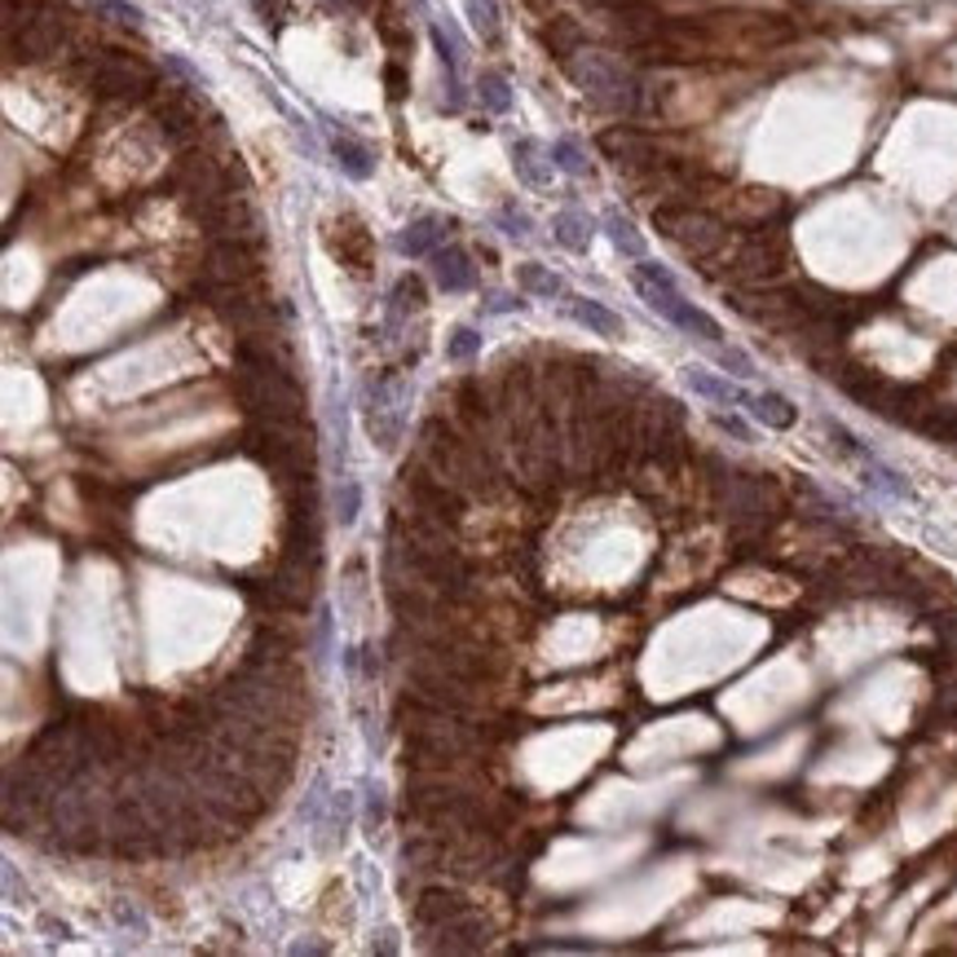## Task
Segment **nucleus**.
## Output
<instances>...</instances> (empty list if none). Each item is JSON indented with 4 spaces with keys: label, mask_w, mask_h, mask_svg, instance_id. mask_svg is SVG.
Instances as JSON below:
<instances>
[{
    "label": "nucleus",
    "mask_w": 957,
    "mask_h": 957,
    "mask_svg": "<svg viewBox=\"0 0 957 957\" xmlns=\"http://www.w3.org/2000/svg\"><path fill=\"white\" fill-rule=\"evenodd\" d=\"M419 459L433 464L464 495H490L495 490V468L486 459V446L477 437H468L459 424L424 419V428H419Z\"/></svg>",
    "instance_id": "obj_1"
},
{
    "label": "nucleus",
    "mask_w": 957,
    "mask_h": 957,
    "mask_svg": "<svg viewBox=\"0 0 957 957\" xmlns=\"http://www.w3.org/2000/svg\"><path fill=\"white\" fill-rule=\"evenodd\" d=\"M790 261V243L781 226H750L741 239H732L710 266H701L710 279L728 283V288H768L781 279Z\"/></svg>",
    "instance_id": "obj_2"
},
{
    "label": "nucleus",
    "mask_w": 957,
    "mask_h": 957,
    "mask_svg": "<svg viewBox=\"0 0 957 957\" xmlns=\"http://www.w3.org/2000/svg\"><path fill=\"white\" fill-rule=\"evenodd\" d=\"M243 450L279 481V486H310L314 477V428L305 419H257L243 433Z\"/></svg>",
    "instance_id": "obj_3"
},
{
    "label": "nucleus",
    "mask_w": 957,
    "mask_h": 957,
    "mask_svg": "<svg viewBox=\"0 0 957 957\" xmlns=\"http://www.w3.org/2000/svg\"><path fill=\"white\" fill-rule=\"evenodd\" d=\"M653 230L675 243L688 261L697 266H710L728 243H732V226L706 208V204H693V199H666V204H653Z\"/></svg>",
    "instance_id": "obj_4"
},
{
    "label": "nucleus",
    "mask_w": 957,
    "mask_h": 957,
    "mask_svg": "<svg viewBox=\"0 0 957 957\" xmlns=\"http://www.w3.org/2000/svg\"><path fill=\"white\" fill-rule=\"evenodd\" d=\"M235 397L252 419H305V393L283 371V362H239L235 371Z\"/></svg>",
    "instance_id": "obj_5"
},
{
    "label": "nucleus",
    "mask_w": 957,
    "mask_h": 957,
    "mask_svg": "<svg viewBox=\"0 0 957 957\" xmlns=\"http://www.w3.org/2000/svg\"><path fill=\"white\" fill-rule=\"evenodd\" d=\"M570 80L605 111L614 115H639L644 106V84L636 75L614 58V53H601V49H579L570 62H565Z\"/></svg>",
    "instance_id": "obj_6"
},
{
    "label": "nucleus",
    "mask_w": 957,
    "mask_h": 957,
    "mask_svg": "<svg viewBox=\"0 0 957 957\" xmlns=\"http://www.w3.org/2000/svg\"><path fill=\"white\" fill-rule=\"evenodd\" d=\"M636 292L644 297L648 310H657L662 319L675 322L679 331H688V335H697V340H710V344L724 340L719 322L710 319V314H701L697 305H688V301L679 297V288H675V279H670L666 266H657V261H639L636 266Z\"/></svg>",
    "instance_id": "obj_7"
},
{
    "label": "nucleus",
    "mask_w": 957,
    "mask_h": 957,
    "mask_svg": "<svg viewBox=\"0 0 957 957\" xmlns=\"http://www.w3.org/2000/svg\"><path fill=\"white\" fill-rule=\"evenodd\" d=\"M84 80L106 102H142V97L155 93V66L142 62L137 53H119V49L89 53L84 58Z\"/></svg>",
    "instance_id": "obj_8"
},
{
    "label": "nucleus",
    "mask_w": 957,
    "mask_h": 957,
    "mask_svg": "<svg viewBox=\"0 0 957 957\" xmlns=\"http://www.w3.org/2000/svg\"><path fill=\"white\" fill-rule=\"evenodd\" d=\"M4 40H9V58H22V62H40L49 53L62 49L66 40V18L58 13V4H18L9 0L4 9Z\"/></svg>",
    "instance_id": "obj_9"
},
{
    "label": "nucleus",
    "mask_w": 957,
    "mask_h": 957,
    "mask_svg": "<svg viewBox=\"0 0 957 957\" xmlns=\"http://www.w3.org/2000/svg\"><path fill=\"white\" fill-rule=\"evenodd\" d=\"M239 177V164L230 168L226 159H217V155H208V150H190L181 164H177V195H181V204L195 212V217H204V212H212L221 199H230V195H239L235 181Z\"/></svg>",
    "instance_id": "obj_10"
},
{
    "label": "nucleus",
    "mask_w": 957,
    "mask_h": 957,
    "mask_svg": "<svg viewBox=\"0 0 957 957\" xmlns=\"http://www.w3.org/2000/svg\"><path fill=\"white\" fill-rule=\"evenodd\" d=\"M402 495L410 499L406 508L428 512V517H437V521H446V526H459L464 512H468V495H464L455 481H446L433 464H424L419 455L402 468Z\"/></svg>",
    "instance_id": "obj_11"
},
{
    "label": "nucleus",
    "mask_w": 957,
    "mask_h": 957,
    "mask_svg": "<svg viewBox=\"0 0 957 957\" xmlns=\"http://www.w3.org/2000/svg\"><path fill=\"white\" fill-rule=\"evenodd\" d=\"M601 155H605L632 186L648 181V177L670 159V150H666L657 137H648V133H639V128H627V124L601 133Z\"/></svg>",
    "instance_id": "obj_12"
},
{
    "label": "nucleus",
    "mask_w": 957,
    "mask_h": 957,
    "mask_svg": "<svg viewBox=\"0 0 957 957\" xmlns=\"http://www.w3.org/2000/svg\"><path fill=\"white\" fill-rule=\"evenodd\" d=\"M715 490H719V508H724L737 526H768V517H772L777 503H781L777 486L763 481V477H750V472H724V477L715 481Z\"/></svg>",
    "instance_id": "obj_13"
},
{
    "label": "nucleus",
    "mask_w": 957,
    "mask_h": 957,
    "mask_svg": "<svg viewBox=\"0 0 957 957\" xmlns=\"http://www.w3.org/2000/svg\"><path fill=\"white\" fill-rule=\"evenodd\" d=\"M261 279V243L217 239L204 257V292L208 288H252Z\"/></svg>",
    "instance_id": "obj_14"
},
{
    "label": "nucleus",
    "mask_w": 957,
    "mask_h": 957,
    "mask_svg": "<svg viewBox=\"0 0 957 957\" xmlns=\"http://www.w3.org/2000/svg\"><path fill=\"white\" fill-rule=\"evenodd\" d=\"M208 119H217V115H212L208 102L195 97V93L168 89V93L155 102V124H159V133H164L168 142H177V146H195V142L204 137Z\"/></svg>",
    "instance_id": "obj_15"
},
{
    "label": "nucleus",
    "mask_w": 957,
    "mask_h": 957,
    "mask_svg": "<svg viewBox=\"0 0 957 957\" xmlns=\"http://www.w3.org/2000/svg\"><path fill=\"white\" fill-rule=\"evenodd\" d=\"M322 243H326V252H331L349 274H357V279L371 274V266H375V239H371V230L362 226V217H353V212L331 217V221L322 226Z\"/></svg>",
    "instance_id": "obj_16"
},
{
    "label": "nucleus",
    "mask_w": 957,
    "mask_h": 957,
    "mask_svg": "<svg viewBox=\"0 0 957 957\" xmlns=\"http://www.w3.org/2000/svg\"><path fill=\"white\" fill-rule=\"evenodd\" d=\"M199 221H204V230L212 235V243H217V239H230V243H261V217H257V208H252L243 195L221 199V204H217L212 212H204Z\"/></svg>",
    "instance_id": "obj_17"
},
{
    "label": "nucleus",
    "mask_w": 957,
    "mask_h": 957,
    "mask_svg": "<svg viewBox=\"0 0 957 957\" xmlns=\"http://www.w3.org/2000/svg\"><path fill=\"white\" fill-rule=\"evenodd\" d=\"M464 914H472V901L459 887H424L415 901V927L419 932H437Z\"/></svg>",
    "instance_id": "obj_18"
},
{
    "label": "nucleus",
    "mask_w": 957,
    "mask_h": 957,
    "mask_svg": "<svg viewBox=\"0 0 957 957\" xmlns=\"http://www.w3.org/2000/svg\"><path fill=\"white\" fill-rule=\"evenodd\" d=\"M433 936H441V940L428 945V949H437V954H481L486 940H490V927H486L477 914H464V918L437 927Z\"/></svg>",
    "instance_id": "obj_19"
},
{
    "label": "nucleus",
    "mask_w": 957,
    "mask_h": 957,
    "mask_svg": "<svg viewBox=\"0 0 957 957\" xmlns=\"http://www.w3.org/2000/svg\"><path fill=\"white\" fill-rule=\"evenodd\" d=\"M450 235V221L446 217H419L410 221L402 235H397V252L402 257H433Z\"/></svg>",
    "instance_id": "obj_20"
},
{
    "label": "nucleus",
    "mask_w": 957,
    "mask_h": 957,
    "mask_svg": "<svg viewBox=\"0 0 957 957\" xmlns=\"http://www.w3.org/2000/svg\"><path fill=\"white\" fill-rule=\"evenodd\" d=\"M433 279L446 292H468L477 283V270H472V261H468L464 248H437L433 252Z\"/></svg>",
    "instance_id": "obj_21"
},
{
    "label": "nucleus",
    "mask_w": 957,
    "mask_h": 957,
    "mask_svg": "<svg viewBox=\"0 0 957 957\" xmlns=\"http://www.w3.org/2000/svg\"><path fill=\"white\" fill-rule=\"evenodd\" d=\"M543 44H548V53H552L556 62H570L579 49H587V31H583L579 18H570V13H552V22L543 27Z\"/></svg>",
    "instance_id": "obj_22"
},
{
    "label": "nucleus",
    "mask_w": 957,
    "mask_h": 957,
    "mask_svg": "<svg viewBox=\"0 0 957 957\" xmlns=\"http://www.w3.org/2000/svg\"><path fill=\"white\" fill-rule=\"evenodd\" d=\"M512 168H517V177H521L526 186H534V190H548V186H552V159L543 155V146H539L534 137L512 142Z\"/></svg>",
    "instance_id": "obj_23"
},
{
    "label": "nucleus",
    "mask_w": 957,
    "mask_h": 957,
    "mask_svg": "<svg viewBox=\"0 0 957 957\" xmlns=\"http://www.w3.org/2000/svg\"><path fill=\"white\" fill-rule=\"evenodd\" d=\"M331 155H335V164H340L349 177H357V181H366V177L375 173V155H371V146L357 142L353 133H331Z\"/></svg>",
    "instance_id": "obj_24"
},
{
    "label": "nucleus",
    "mask_w": 957,
    "mask_h": 957,
    "mask_svg": "<svg viewBox=\"0 0 957 957\" xmlns=\"http://www.w3.org/2000/svg\"><path fill=\"white\" fill-rule=\"evenodd\" d=\"M684 384L693 388V393H701V397H710V402H719V406H750V393L746 388H737V384H728V379H719V375H710V371H701V366H688L684 371Z\"/></svg>",
    "instance_id": "obj_25"
},
{
    "label": "nucleus",
    "mask_w": 957,
    "mask_h": 957,
    "mask_svg": "<svg viewBox=\"0 0 957 957\" xmlns=\"http://www.w3.org/2000/svg\"><path fill=\"white\" fill-rule=\"evenodd\" d=\"M570 314L583 322L587 331H596V335H605V340H623V331H627V322L618 319L614 310H605L601 301H587V297H579L574 305H570Z\"/></svg>",
    "instance_id": "obj_26"
},
{
    "label": "nucleus",
    "mask_w": 957,
    "mask_h": 957,
    "mask_svg": "<svg viewBox=\"0 0 957 957\" xmlns=\"http://www.w3.org/2000/svg\"><path fill=\"white\" fill-rule=\"evenodd\" d=\"M552 235H556L570 252H587V243H592V221H587L579 208H565V212L552 217Z\"/></svg>",
    "instance_id": "obj_27"
},
{
    "label": "nucleus",
    "mask_w": 957,
    "mask_h": 957,
    "mask_svg": "<svg viewBox=\"0 0 957 957\" xmlns=\"http://www.w3.org/2000/svg\"><path fill=\"white\" fill-rule=\"evenodd\" d=\"M759 424L768 428H790L794 424V406L781 397V393H750V406H746Z\"/></svg>",
    "instance_id": "obj_28"
},
{
    "label": "nucleus",
    "mask_w": 957,
    "mask_h": 957,
    "mask_svg": "<svg viewBox=\"0 0 957 957\" xmlns=\"http://www.w3.org/2000/svg\"><path fill=\"white\" fill-rule=\"evenodd\" d=\"M410 314H424V283L419 279H397V288L388 297V319L402 322Z\"/></svg>",
    "instance_id": "obj_29"
},
{
    "label": "nucleus",
    "mask_w": 957,
    "mask_h": 957,
    "mask_svg": "<svg viewBox=\"0 0 957 957\" xmlns=\"http://www.w3.org/2000/svg\"><path fill=\"white\" fill-rule=\"evenodd\" d=\"M517 283H521L530 297H543V301H552V297L565 292V283H561L552 270H543V266H521V270H517Z\"/></svg>",
    "instance_id": "obj_30"
},
{
    "label": "nucleus",
    "mask_w": 957,
    "mask_h": 957,
    "mask_svg": "<svg viewBox=\"0 0 957 957\" xmlns=\"http://www.w3.org/2000/svg\"><path fill=\"white\" fill-rule=\"evenodd\" d=\"M80 495H84V503H93V508H102V512H119L124 508V490H115V486H106L102 477H80Z\"/></svg>",
    "instance_id": "obj_31"
},
{
    "label": "nucleus",
    "mask_w": 957,
    "mask_h": 957,
    "mask_svg": "<svg viewBox=\"0 0 957 957\" xmlns=\"http://www.w3.org/2000/svg\"><path fill=\"white\" fill-rule=\"evenodd\" d=\"M464 9H468L472 31H477L486 44H495V40H499V4H495V0H464Z\"/></svg>",
    "instance_id": "obj_32"
},
{
    "label": "nucleus",
    "mask_w": 957,
    "mask_h": 957,
    "mask_svg": "<svg viewBox=\"0 0 957 957\" xmlns=\"http://www.w3.org/2000/svg\"><path fill=\"white\" fill-rule=\"evenodd\" d=\"M552 164L565 168V173H574V177H592V159H587V150H583L574 137H561V142L552 146Z\"/></svg>",
    "instance_id": "obj_33"
},
{
    "label": "nucleus",
    "mask_w": 957,
    "mask_h": 957,
    "mask_svg": "<svg viewBox=\"0 0 957 957\" xmlns=\"http://www.w3.org/2000/svg\"><path fill=\"white\" fill-rule=\"evenodd\" d=\"M605 230H610V239H614L618 252H627V257H636V261L644 257V239H639L636 226H632L623 212H610V217H605Z\"/></svg>",
    "instance_id": "obj_34"
},
{
    "label": "nucleus",
    "mask_w": 957,
    "mask_h": 957,
    "mask_svg": "<svg viewBox=\"0 0 957 957\" xmlns=\"http://www.w3.org/2000/svg\"><path fill=\"white\" fill-rule=\"evenodd\" d=\"M477 97H481V106H490L495 115H503V111L512 106V89H508L503 75H481V80H477Z\"/></svg>",
    "instance_id": "obj_35"
},
{
    "label": "nucleus",
    "mask_w": 957,
    "mask_h": 957,
    "mask_svg": "<svg viewBox=\"0 0 957 957\" xmlns=\"http://www.w3.org/2000/svg\"><path fill=\"white\" fill-rule=\"evenodd\" d=\"M472 353H481V331H477V326H459V331L450 335V344H446V357H450V362H468Z\"/></svg>",
    "instance_id": "obj_36"
},
{
    "label": "nucleus",
    "mask_w": 957,
    "mask_h": 957,
    "mask_svg": "<svg viewBox=\"0 0 957 957\" xmlns=\"http://www.w3.org/2000/svg\"><path fill=\"white\" fill-rule=\"evenodd\" d=\"M97 13H106L111 22H119V27H133V31H142V13L133 9V4H124V0H97Z\"/></svg>",
    "instance_id": "obj_37"
},
{
    "label": "nucleus",
    "mask_w": 957,
    "mask_h": 957,
    "mask_svg": "<svg viewBox=\"0 0 957 957\" xmlns=\"http://www.w3.org/2000/svg\"><path fill=\"white\" fill-rule=\"evenodd\" d=\"M357 508H362V490H357V481H344L340 486V521L349 526L357 517Z\"/></svg>",
    "instance_id": "obj_38"
},
{
    "label": "nucleus",
    "mask_w": 957,
    "mask_h": 957,
    "mask_svg": "<svg viewBox=\"0 0 957 957\" xmlns=\"http://www.w3.org/2000/svg\"><path fill=\"white\" fill-rule=\"evenodd\" d=\"M499 221H503V230H508V235H517V239H526V235H530V221H526V212H517L512 204L499 212Z\"/></svg>",
    "instance_id": "obj_39"
},
{
    "label": "nucleus",
    "mask_w": 957,
    "mask_h": 957,
    "mask_svg": "<svg viewBox=\"0 0 957 957\" xmlns=\"http://www.w3.org/2000/svg\"><path fill=\"white\" fill-rule=\"evenodd\" d=\"M433 40H437V53H441V62H446V71L455 75V66H459V53H455V44H450V35H446L441 27H433Z\"/></svg>",
    "instance_id": "obj_40"
},
{
    "label": "nucleus",
    "mask_w": 957,
    "mask_h": 957,
    "mask_svg": "<svg viewBox=\"0 0 957 957\" xmlns=\"http://www.w3.org/2000/svg\"><path fill=\"white\" fill-rule=\"evenodd\" d=\"M384 80H388V93H393V97H402V93H406V75H402V66H397V62H388V66H384Z\"/></svg>",
    "instance_id": "obj_41"
},
{
    "label": "nucleus",
    "mask_w": 957,
    "mask_h": 957,
    "mask_svg": "<svg viewBox=\"0 0 957 957\" xmlns=\"http://www.w3.org/2000/svg\"><path fill=\"white\" fill-rule=\"evenodd\" d=\"M715 424H719V428H724V433H732V437H737V441H750V428H746V424H741V419H732V415H715Z\"/></svg>",
    "instance_id": "obj_42"
},
{
    "label": "nucleus",
    "mask_w": 957,
    "mask_h": 957,
    "mask_svg": "<svg viewBox=\"0 0 957 957\" xmlns=\"http://www.w3.org/2000/svg\"><path fill=\"white\" fill-rule=\"evenodd\" d=\"M379 821H384V803H379V794H371V803H366V825H371V834L379 830Z\"/></svg>",
    "instance_id": "obj_43"
},
{
    "label": "nucleus",
    "mask_w": 957,
    "mask_h": 957,
    "mask_svg": "<svg viewBox=\"0 0 957 957\" xmlns=\"http://www.w3.org/2000/svg\"><path fill=\"white\" fill-rule=\"evenodd\" d=\"M349 4H353V9H366V4H375V0H349Z\"/></svg>",
    "instance_id": "obj_44"
}]
</instances>
